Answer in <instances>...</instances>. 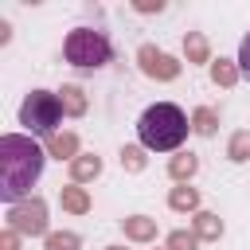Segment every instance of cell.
Here are the masks:
<instances>
[{
    "label": "cell",
    "mask_w": 250,
    "mask_h": 250,
    "mask_svg": "<svg viewBox=\"0 0 250 250\" xmlns=\"http://www.w3.org/2000/svg\"><path fill=\"white\" fill-rule=\"evenodd\" d=\"M125 234L129 238H152L156 234V223L152 219H141V215L137 219H125Z\"/></svg>",
    "instance_id": "30bf717a"
},
{
    "label": "cell",
    "mask_w": 250,
    "mask_h": 250,
    "mask_svg": "<svg viewBox=\"0 0 250 250\" xmlns=\"http://www.w3.org/2000/svg\"><path fill=\"white\" fill-rule=\"evenodd\" d=\"M0 250H16V230H4L0 234Z\"/></svg>",
    "instance_id": "603a6c76"
},
{
    "label": "cell",
    "mask_w": 250,
    "mask_h": 250,
    "mask_svg": "<svg viewBox=\"0 0 250 250\" xmlns=\"http://www.w3.org/2000/svg\"><path fill=\"white\" fill-rule=\"evenodd\" d=\"M195 203H199V195H195L191 188H176V191H172V207H176V211H184V207H195Z\"/></svg>",
    "instance_id": "5bb4252c"
},
{
    "label": "cell",
    "mask_w": 250,
    "mask_h": 250,
    "mask_svg": "<svg viewBox=\"0 0 250 250\" xmlns=\"http://www.w3.org/2000/svg\"><path fill=\"white\" fill-rule=\"evenodd\" d=\"M195 230H199L203 238H219V230H223V223H219L215 215H207V211H203V215H195Z\"/></svg>",
    "instance_id": "7c38bea8"
},
{
    "label": "cell",
    "mask_w": 250,
    "mask_h": 250,
    "mask_svg": "<svg viewBox=\"0 0 250 250\" xmlns=\"http://www.w3.org/2000/svg\"><path fill=\"white\" fill-rule=\"evenodd\" d=\"M238 70L250 78V35L242 39V47H238Z\"/></svg>",
    "instance_id": "ffe728a7"
},
{
    "label": "cell",
    "mask_w": 250,
    "mask_h": 250,
    "mask_svg": "<svg viewBox=\"0 0 250 250\" xmlns=\"http://www.w3.org/2000/svg\"><path fill=\"white\" fill-rule=\"evenodd\" d=\"M250 156V133H238L230 141V160H246Z\"/></svg>",
    "instance_id": "2e32d148"
},
{
    "label": "cell",
    "mask_w": 250,
    "mask_h": 250,
    "mask_svg": "<svg viewBox=\"0 0 250 250\" xmlns=\"http://www.w3.org/2000/svg\"><path fill=\"white\" fill-rule=\"evenodd\" d=\"M211 78H215V82H219V86H230V82H234V66H230V62H223V59H219V62H215V66H211Z\"/></svg>",
    "instance_id": "9a60e30c"
},
{
    "label": "cell",
    "mask_w": 250,
    "mask_h": 250,
    "mask_svg": "<svg viewBox=\"0 0 250 250\" xmlns=\"http://www.w3.org/2000/svg\"><path fill=\"white\" fill-rule=\"evenodd\" d=\"M168 250H195V234H188V230H176V234L168 238Z\"/></svg>",
    "instance_id": "ac0fdd59"
},
{
    "label": "cell",
    "mask_w": 250,
    "mask_h": 250,
    "mask_svg": "<svg viewBox=\"0 0 250 250\" xmlns=\"http://www.w3.org/2000/svg\"><path fill=\"white\" fill-rule=\"evenodd\" d=\"M8 230L16 234H43L47 230V203L43 199H23L8 207Z\"/></svg>",
    "instance_id": "5b68a950"
},
{
    "label": "cell",
    "mask_w": 250,
    "mask_h": 250,
    "mask_svg": "<svg viewBox=\"0 0 250 250\" xmlns=\"http://www.w3.org/2000/svg\"><path fill=\"white\" fill-rule=\"evenodd\" d=\"M141 70L152 74V78H176L180 74V62H172L164 51L156 47H141Z\"/></svg>",
    "instance_id": "8992f818"
},
{
    "label": "cell",
    "mask_w": 250,
    "mask_h": 250,
    "mask_svg": "<svg viewBox=\"0 0 250 250\" xmlns=\"http://www.w3.org/2000/svg\"><path fill=\"white\" fill-rule=\"evenodd\" d=\"M98 172H102V160H98V156H74V160H70V176H74L78 184L90 180V176H98Z\"/></svg>",
    "instance_id": "52a82bcc"
},
{
    "label": "cell",
    "mask_w": 250,
    "mask_h": 250,
    "mask_svg": "<svg viewBox=\"0 0 250 250\" xmlns=\"http://www.w3.org/2000/svg\"><path fill=\"white\" fill-rule=\"evenodd\" d=\"M121 160H125L129 168H141V152H137V148H125V152H121Z\"/></svg>",
    "instance_id": "7402d4cb"
},
{
    "label": "cell",
    "mask_w": 250,
    "mask_h": 250,
    "mask_svg": "<svg viewBox=\"0 0 250 250\" xmlns=\"http://www.w3.org/2000/svg\"><path fill=\"white\" fill-rule=\"evenodd\" d=\"M62 207H66V211H86L90 199H86L82 188H62Z\"/></svg>",
    "instance_id": "8fae6325"
},
{
    "label": "cell",
    "mask_w": 250,
    "mask_h": 250,
    "mask_svg": "<svg viewBox=\"0 0 250 250\" xmlns=\"http://www.w3.org/2000/svg\"><path fill=\"white\" fill-rule=\"evenodd\" d=\"M62 121V102L59 94H47V90H31L20 105V125L27 133H39V137H55V125Z\"/></svg>",
    "instance_id": "277c9868"
},
{
    "label": "cell",
    "mask_w": 250,
    "mask_h": 250,
    "mask_svg": "<svg viewBox=\"0 0 250 250\" xmlns=\"http://www.w3.org/2000/svg\"><path fill=\"white\" fill-rule=\"evenodd\" d=\"M47 250H78V234H70V230L47 234Z\"/></svg>",
    "instance_id": "4fadbf2b"
},
{
    "label": "cell",
    "mask_w": 250,
    "mask_h": 250,
    "mask_svg": "<svg viewBox=\"0 0 250 250\" xmlns=\"http://www.w3.org/2000/svg\"><path fill=\"white\" fill-rule=\"evenodd\" d=\"M51 152H55L59 160H62V156H74V152H78V137H74V133H55V137H51Z\"/></svg>",
    "instance_id": "9c48e42d"
},
{
    "label": "cell",
    "mask_w": 250,
    "mask_h": 250,
    "mask_svg": "<svg viewBox=\"0 0 250 250\" xmlns=\"http://www.w3.org/2000/svg\"><path fill=\"white\" fill-rule=\"evenodd\" d=\"M109 250H121V246H109Z\"/></svg>",
    "instance_id": "cb8c5ba5"
},
{
    "label": "cell",
    "mask_w": 250,
    "mask_h": 250,
    "mask_svg": "<svg viewBox=\"0 0 250 250\" xmlns=\"http://www.w3.org/2000/svg\"><path fill=\"white\" fill-rule=\"evenodd\" d=\"M188 113L180 109V105H172V102H156V105H148L145 113H141V121H137V137H141V145L145 148H152V152H172V148H180L184 145V137H188Z\"/></svg>",
    "instance_id": "7a4b0ae2"
},
{
    "label": "cell",
    "mask_w": 250,
    "mask_h": 250,
    "mask_svg": "<svg viewBox=\"0 0 250 250\" xmlns=\"http://www.w3.org/2000/svg\"><path fill=\"white\" fill-rule=\"evenodd\" d=\"M59 102H62V113H74V117L86 109V98H82L78 86H62V90H59Z\"/></svg>",
    "instance_id": "ba28073f"
},
{
    "label": "cell",
    "mask_w": 250,
    "mask_h": 250,
    "mask_svg": "<svg viewBox=\"0 0 250 250\" xmlns=\"http://www.w3.org/2000/svg\"><path fill=\"white\" fill-rule=\"evenodd\" d=\"M62 55H66V62H74V66H105L109 62V55H113V47H109V39H105V31H98V27H74L70 35H66V43H62Z\"/></svg>",
    "instance_id": "3957f363"
},
{
    "label": "cell",
    "mask_w": 250,
    "mask_h": 250,
    "mask_svg": "<svg viewBox=\"0 0 250 250\" xmlns=\"http://www.w3.org/2000/svg\"><path fill=\"white\" fill-rule=\"evenodd\" d=\"M188 55H191V59H203V55H207V43H203L199 35H188Z\"/></svg>",
    "instance_id": "44dd1931"
},
{
    "label": "cell",
    "mask_w": 250,
    "mask_h": 250,
    "mask_svg": "<svg viewBox=\"0 0 250 250\" xmlns=\"http://www.w3.org/2000/svg\"><path fill=\"white\" fill-rule=\"evenodd\" d=\"M195 172V156H176L172 160V176L176 180H184V176H191Z\"/></svg>",
    "instance_id": "e0dca14e"
},
{
    "label": "cell",
    "mask_w": 250,
    "mask_h": 250,
    "mask_svg": "<svg viewBox=\"0 0 250 250\" xmlns=\"http://www.w3.org/2000/svg\"><path fill=\"white\" fill-rule=\"evenodd\" d=\"M43 160L47 156L31 137H20V133L0 137V199L4 203H23L31 184L43 172Z\"/></svg>",
    "instance_id": "6da1fadb"
},
{
    "label": "cell",
    "mask_w": 250,
    "mask_h": 250,
    "mask_svg": "<svg viewBox=\"0 0 250 250\" xmlns=\"http://www.w3.org/2000/svg\"><path fill=\"white\" fill-rule=\"evenodd\" d=\"M195 133H215V113L211 109H199L195 113Z\"/></svg>",
    "instance_id": "d6986e66"
}]
</instances>
